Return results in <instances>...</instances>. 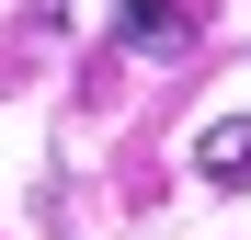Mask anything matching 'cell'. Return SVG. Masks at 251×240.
Segmentation results:
<instances>
[{
    "label": "cell",
    "mask_w": 251,
    "mask_h": 240,
    "mask_svg": "<svg viewBox=\"0 0 251 240\" xmlns=\"http://www.w3.org/2000/svg\"><path fill=\"white\" fill-rule=\"evenodd\" d=\"M114 34L137 57H194V12L183 0H114Z\"/></svg>",
    "instance_id": "obj_1"
},
{
    "label": "cell",
    "mask_w": 251,
    "mask_h": 240,
    "mask_svg": "<svg viewBox=\"0 0 251 240\" xmlns=\"http://www.w3.org/2000/svg\"><path fill=\"white\" fill-rule=\"evenodd\" d=\"M57 12H69V0H23V23H57Z\"/></svg>",
    "instance_id": "obj_3"
},
{
    "label": "cell",
    "mask_w": 251,
    "mask_h": 240,
    "mask_svg": "<svg viewBox=\"0 0 251 240\" xmlns=\"http://www.w3.org/2000/svg\"><path fill=\"white\" fill-rule=\"evenodd\" d=\"M194 172L217 183V194H240V183H251V114H217V126L194 137Z\"/></svg>",
    "instance_id": "obj_2"
}]
</instances>
